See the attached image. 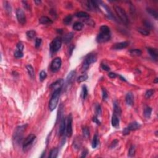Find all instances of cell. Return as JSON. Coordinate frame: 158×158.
<instances>
[{
  "label": "cell",
  "mask_w": 158,
  "mask_h": 158,
  "mask_svg": "<svg viewBox=\"0 0 158 158\" xmlns=\"http://www.w3.org/2000/svg\"><path fill=\"white\" fill-rule=\"evenodd\" d=\"M111 38L110 28L106 25H103L100 27V32L96 36V41L99 43H105Z\"/></svg>",
  "instance_id": "6da1fadb"
},
{
  "label": "cell",
  "mask_w": 158,
  "mask_h": 158,
  "mask_svg": "<svg viewBox=\"0 0 158 158\" xmlns=\"http://www.w3.org/2000/svg\"><path fill=\"white\" fill-rule=\"evenodd\" d=\"M27 127V124H25V125L19 126L16 129L13 134V138H12L15 144L19 145L21 143L23 140L24 133Z\"/></svg>",
  "instance_id": "7a4b0ae2"
},
{
  "label": "cell",
  "mask_w": 158,
  "mask_h": 158,
  "mask_svg": "<svg viewBox=\"0 0 158 158\" xmlns=\"http://www.w3.org/2000/svg\"><path fill=\"white\" fill-rule=\"evenodd\" d=\"M61 91V88H59L57 90H54V93L53 94L49 103V109L51 111L54 110L57 107L58 101H59V96H60Z\"/></svg>",
  "instance_id": "3957f363"
},
{
  "label": "cell",
  "mask_w": 158,
  "mask_h": 158,
  "mask_svg": "<svg viewBox=\"0 0 158 158\" xmlns=\"http://www.w3.org/2000/svg\"><path fill=\"white\" fill-rule=\"evenodd\" d=\"M96 61H97V57L95 54H92V53L88 54L83 61V64H82V71L85 72L87 70L90 64L95 62Z\"/></svg>",
  "instance_id": "277c9868"
},
{
  "label": "cell",
  "mask_w": 158,
  "mask_h": 158,
  "mask_svg": "<svg viewBox=\"0 0 158 158\" xmlns=\"http://www.w3.org/2000/svg\"><path fill=\"white\" fill-rule=\"evenodd\" d=\"M62 38L60 37V36H57V37L55 38L52 41V42L51 43L50 45H49V48H50V51L51 53V54L57 52L60 49L61 47L62 46Z\"/></svg>",
  "instance_id": "5b68a950"
},
{
  "label": "cell",
  "mask_w": 158,
  "mask_h": 158,
  "mask_svg": "<svg viewBox=\"0 0 158 158\" xmlns=\"http://www.w3.org/2000/svg\"><path fill=\"white\" fill-rule=\"evenodd\" d=\"M114 8L116 13L117 14L119 19L121 20V21L124 22V24H127L129 23V19H128L126 11L119 6H114Z\"/></svg>",
  "instance_id": "8992f818"
},
{
  "label": "cell",
  "mask_w": 158,
  "mask_h": 158,
  "mask_svg": "<svg viewBox=\"0 0 158 158\" xmlns=\"http://www.w3.org/2000/svg\"><path fill=\"white\" fill-rule=\"evenodd\" d=\"M62 65V60L60 57H56L51 62L50 69L53 72H56L60 69Z\"/></svg>",
  "instance_id": "52a82bcc"
},
{
  "label": "cell",
  "mask_w": 158,
  "mask_h": 158,
  "mask_svg": "<svg viewBox=\"0 0 158 158\" xmlns=\"http://www.w3.org/2000/svg\"><path fill=\"white\" fill-rule=\"evenodd\" d=\"M66 135L70 137L72 135V116L71 114L69 115L66 120Z\"/></svg>",
  "instance_id": "ba28073f"
},
{
  "label": "cell",
  "mask_w": 158,
  "mask_h": 158,
  "mask_svg": "<svg viewBox=\"0 0 158 158\" xmlns=\"http://www.w3.org/2000/svg\"><path fill=\"white\" fill-rule=\"evenodd\" d=\"M97 3H98V6H101L102 8L104 9V11L105 12V14H106V16H107V17L109 19H114L115 20H116L115 17L113 16L112 12L110 11L109 8H108V7L106 6L104 3H103L102 1H96Z\"/></svg>",
  "instance_id": "9c48e42d"
},
{
  "label": "cell",
  "mask_w": 158,
  "mask_h": 158,
  "mask_svg": "<svg viewBox=\"0 0 158 158\" xmlns=\"http://www.w3.org/2000/svg\"><path fill=\"white\" fill-rule=\"evenodd\" d=\"M16 17L19 23L21 25H24L26 23V17L24 12L21 9H17L16 11Z\"/></svg>",
  "instance_id": "30bf717a"
},
{
  "label": "cell",
  "mask_w": 158,
  "mask_h": 158,
  "mask_svg": "<svg viewBox=\"0 0 158 158\" xmlns=\"http://www.w3.org/2000/svg\"><path fill=\"white\" fill-rule=\"evenodd\" d=\"M35 138H36V136L34 134H30L29 135H28L23 142V148L26 149L30 145H31L33 143Z\"/></svg>",
  "instance_id": "8fae6325"
},
{
  "label": "cell",
  "mask_w": 158,
  "mask_h": 158,
  "mask_svg": "<svg viewBox=\"0 0 158 158\" xmlns=\"http://www.w3.org/2000/svg\"><path fill=\"white\" fill-rule=\"evenodd\" d=\"M129 46V42L127 41H123V42L117 43L114 44L113 46V49L114 50H121L124 49Z\"/></svg>",
  "instance_id": "7c38bea8"
},
{
  "label": "cell",
  "mask_w": 158,
  "mask_h": 158,
  "mask_svg": "<svg viewBox=\"0 0 158 158\" xmlns=\"http://www.w3.org/2000/svg\"><path fill=\"white\" fill-rule=\"evenodd\" d=\"M147 51L151 57L155 61L158 60V51L156 48H147Z\"/></svg>",
  "instance_id": "4fadbf2b"
},
{
  "label": "cell",
  "mask_w": 158,
  "mask_h": 158,
  "mask_svg": "<svg viewBox=\"0 0 158 158\" xmlns=\"http://www.w3.org/2000/svg\"><path fill=\"white\" fill-rule=\"evenodd\" d=\"M64 84V80L63 79H58L57 80L54 82V83H53L51 85H50L51 88H52V89H54V90H57V89H59V88H62V85Z\"/></svg>",
  "instance_id": "5bb4252c"
},
{
  "label": "cell",
  "mask_w": 158,
  "mask_h": 158,
  "mask_svg": "<svg viewBox=\"0 0 158 158\" xmlns=\"http://www.w3.org/2000/svg\"><path fill=\"white\" fill-rule=\"evenodd\" d=\"M126 103L128 106H132L134 105V95L131 92H129L126 95Z\"/></svg>",
  "instance_id": "9a60e30c"
},
{
  "label": "cell",
  "mask_w": 158,
  "mask_h": 158,
  "mask_svg": "<svg viewBox=\"0 0 158 158\" xmlns=\"http://www.w3.org/2000/svg\"><path fill=\"white\" fill-rule=\"evenodd\" d=\"M65 130H66V120L65 118L62 117V120L61 121L60 127H59V134L61 136L64 135Z\"/></svg>",
  "instance_id": "2e32d148"
},
{
  "label": "cell",
  "mask_w": 158,
  "mask_h": 158,
  "mask_svg": "<svg viewBox=\"0 0 158 158\" xmlns=\"http://www.w3.org/2000/svg\"><path fill=\"white\" fill-rule=\"evenodd\" d=\"M75 75H76V72L75 70H72L70 71V73H69L68 75L66 78V84L67 85H70L73 82L74 78H75Z\"/></svg>",
  "instance_id": "e0dca14e"
},
{
  "label": "cell",
  "mask_w": 158,
  "mask_h": 158,
  "mask_svg": "<svg viewBox=\"0 0 158 158\" xmlns=\"http://www.w3.org/2000/svg\"><path fill=\"white\" fill-rule=\"evenodd\" d=\"M119 116H117V114H113V117H112V120H111V123H112V126L113 127L117 129L119 127Z\"/></svg>",
  "instance_id": "ac0fdd59"
},
{
  "label": "cell",
  "mask_w": 158,
  "mask_h": 158,
  "mask_svg": "<svg viewBox=\"0 0 158 158\" xmlns=\"http://www.w3.org/2000/svg\"><path fill=\"white\" fill-rule=\"evenodd\" d=\"M141 127V125L137 122H133L129 124V126L127 127V129L130 131H134L138 130Z\"/></svg>",
  "instance_id": "d6986e66"
},
{
  "label": "cell",
  "mask_w": 158,
  "mask_h": 158,
  "mask_svg": "<svg viewBox=\"0 0 158 158\" xmlns=\"http://www.w3.org/2000/svg\"><path fill=\"white\" fill-rule=\"evenodd\" d=\"M73 37V33L72 32L68 33L67 34H65L63 38L62 39V41H63L64 43L65 44H68L69 43V42H70V41L72 40V39Z\"/></svg>",
  "instance_id": "ffe728a7"
},
{
  "label": "cell",
  "mask_w": 158,
  "mask_h": 158,
  "mask_svg": "<svg viewBox=\"0 0 158 158\" xmlns=\"http://www.w3.org/2000/svg\"><path fill=\"white\" fill-rule=\"evenodd\" d=\"M39 22L41 24H52L53 22L51 19H49V17H48L46 16H43L41 17L40 19H39Z\"/></svg>",
  "instance_id": "44dd1931"
},
{
  "label": "cell",
  "mask_w": 158,
  "mask_h": 158,
  "mask_svg": "<svg viewBox=\"0 0 158 158\" xmlns=\"http://www.w3.org/2000/svg\"><path fill=\"white\" fill-rule=\"evenodd\" d=\"M114 114H117L119 116H120L121 115V113H122L121 108L117 101H115L114 102Z\"/></svg>",
  "instance_id": "7402d4cb"
},
{
  "label": "cell",
  "mask_w": 158,
  "mask_h": 158,
  "mask_svg": "<svg viewBox=\"0 0 158 158\" xmlns=\"http://www.w3.org/2000/svg\"><path fill=\"white\" fill-rule=\"evenodd\" d=\"M99 137L97 134H95V136L93 137V141H92V148H96V147L98 146V145H99Z\"/></svg>",
  "instance_id": "603a6c76"
},
{
  "label": "cell",
  "mask_w": 158,
  "mask_h": 158,
  "mask_svg": "<svg viewBox=\"0 0 158 158\" xmlns=\"http://www.w3.org/2000/svg\"><path fill=\"white\" fill-rule=\"evenodd\" d=\"M26 68H27V69L28 73V74H29L30 77H31L32 78H34L35 71H34V69H33V67L31 65L28 64V65H27Z\"/></svg>",
  "instance_id": "cb8c5ba5"
},
{
  "label": "cell",
  "mask_w": 158,
  "mask_h": 158,
  "mask_svg": "<svg viewBox=\"0 0 158 158\" xmlns=\"http://www.w3.org/2000/svg\"><path fill=\"white\" fill-rule=\"evenodd\" d=\"M152 108L150 107H146L144 109V116L146 119H150L151 116Z\"/></svg>",
  "instance_id": "d4e9b609"
},
{
  "label": "cell",
  "mask_w": 158,
  "mask_h": 158,
  "mask_svg": "<svg viewBox=\"0 0 158 158\" xmlns=\"http://www.w3.org/2000/svg\"><path fill=\"white\" fill-rule=\"evenodd\" d=\"M83 27V24L80 22H76L73 24V29L77 31L81 30Z\"/></svg>",
  "instance_id": "484cf974"
},
{
  "label": "cell",
  "mask_w": 158,
  "mask_h": 158,
  "mask_svg": "<svg viewBox=\"0 0 158 158\" xmlns=\"http://www.w3.org/2000/svg\"><path fill=\"white\" fill-rule=\"evenodd\" d=\"M146 11H147V12H148V13L151 15V16L154 17L156 19H158V14L156 10L153 9H152V8H147Z\"/></svg>",
  "instance_id": "4316f807"
},
{
  "label": "cell",
  "mask_w": 158,
  "mask_h": 158,
  "mask_svg": "<svg viewBox=\"0 0 158 158\" xmlns=\"http://www.w3.org/2000/svg\"><path fill=\"white\" fill-rule=\"evenodd\" d=\"M130 53L131 55L134 56H140L142 55V51L138 49H133L130 51Z\"/></svg>",
  "instance_id": "83f0119b"
},
{
  "label": "cell",
  "mask_w": 158,
  "mask_h": 158,
  "mask_svg": "<svg viewBox=\"0 0 158 158\" xmlns=\"http://www.w3.org/2000/svg\"><path fill=\"white\" fill-rule=\"evenodd\" d=\"M75 16L77 17H80V18H88L89 15L85 12L81 11L75 14Z\"/></svg>",
  "instance_id": "f1b7e54d"
},
{
  "label": "cell",
  "mask_w": 158,
  "mask_h": 158,
  "mask_svg": "<svg viewBox=\"0 0 158 158\" xmlns=\"http://www.w3.org/2000/svg\"><path fill=\"white\" fill-rule=\"evenodd\" d=\"M57 154H58V149L53 148L50 151V154L49 155V158H57Z\"/></svg>",
  "instance_id": "f546056e"
},
{
  "label": "cell",
  "mask_w": 158,
  "mask_h": 158,
  "mask_svg": "<svg viewBox=\"0 0 158 158\" xmlns=\"http://www.w3.org/2000/svg\"><path fill=\"white\" fill-rule=\"evenodd\" d=\"M27 36L28 38H29V39H32L36 35V32L34 30H29V31H27L26 33Z\"/></svg>",
  "instance_id": "4dcf8cb0"
},
{
  "label": "cell",
  "mask_w": 158,
  "mask_h": 158,
  "mask_svg": "<svg viewBox=\"0 0 158 158\" xmlns=\"http://www.w3.org/2000/svg\"><path fill=\"white\" fill-rule=\"evenodd\" d=\"M135 147L134 145H132L130 149H129L128 155H129V157L132 158V157H134L135 156Z\"/></svg>",
  "instance_id": "1f68e13d"
},
{
  "label": "cell",
  "mask_w": 158,
  "mask_h": 158,
  "mask_svg": "<svg viewBox=\"0 0 158 158\" xmlns=\"http://www.w3.org/2000/svg\"><path fill=\"white\" fill-rule=\"evenodd\" d=\"M72 16L71 15H68L67 16H66L65 18L64 19V24L66 25H69V24H70V22H72Z\"/></svg>",
  "instance_id": "d6a6232c"
},
{
  "label": "cell",
  "mask_w": 158,
  "mask_h": 158,
  "mask_svg": "<svg viewBox=\"0 0 158 158\" xmlns=\"http://www.w3.org/2000/svg\"><path fill=\"white\" fill-rule=\"evenodd\" d=\"M81 95L83 97V99H85L88 96V89L85 85H83L82 87V92H81Z\"/></svg>",
  "instance_id": "836d02e7"
},
{
  "label": "cell",
  "mask_w": 158,
  "mask_h": 158,
  "mask_svg": "<svg viewBox=\"0 0 158 158\" xmlns=\"http://www.w3.org/2000/svg\"><path fill=\"white\" fill-rule=\"evenodd\" d=\"M82 132H83V137H85V138H88V137H90V130L88 129V127H85L83 128V130H82Z\"/></svg>",
  "instance_id": "e575fe53"
},
{
  "label": "cell",
  "mask_w": 158,
  "mask_h": 158,
  "mask_svg": "<svg viewBox=\"0 0 158 158\" xmlns=\"http://www.w3.org/2000/svg\"><path fill=\"white\" fill-rule=\"evenodd\" d=\"M4 6L5 9H6L7 12H8V13H11V11H12V8H11V5H10V4L9 3L8 1L4 2Z\"/></svg>",
  "instance_id": "d590c367"
},
{
  "label": "cell",
  "mask_w": 158,
  "mask_h": 158,
  "mask_svg": "<svg viewBox=\"0 0 158 158\" xmlns=\"http://www.w3.org/2000/svg\"><path fill=\"white\" fill-rule=\"evenodd\" d=\"M88 78V75L86 74H83L82 75H80L77 78V82L78 83H81V82H83V81H85Z\"/></svg>",
  "instance_id": "8d00e7d4"
},
{
  "label": "cell",
  "mask_w": 158,
  "mask_h": 158,
  "mask_svg": "<svg viewBox=\"0 0 158 158\" xmlns=\"http://www.w3.org/2000/svg\"><path fill=\"white\" fill-rule=\"evenodd\" d=\"M138 31L141 34L145 35V36H148V35H149L150 33V32H149L148 30L143 29V28H138Z\"/></svg>",
  "instance_id": "74e56055"
},
{
  "label": "cell",
  "mask_w": 158,
  "mask_h": 158,
  "mask_svg": "<svg viewBox=\"0 0 158 158\" xmlns=\"http://www.w3.org/2000/svg\"><path fill=\"white\" fill-rule=\"evenodd\" d=\"M144 25H145L147 28H148L149 30H152L153 28V25L150 22V21H148V20H144L143 22Z\"/></svg>",
  "instance_id": "f35d334b"
},
{
  "label": "cell",
  "mask_w": 158,
  "mask_h": 158,
  "mask_svg": "<svg viewBox=\"0 0 158 158\" xmlns=\"http://www.w3.org/2000/svg\"><path fill=\"white\" fill-rule=\"evenodd\" d=\"M154 91L153 89L147 90L146 92L145 93V97H146V98H150V97H151L154 94Z\"/></svg>",
  "instance_id": "ab89813d"
},
{
  "label": "cell",
  "mask_w": 158,
  "mask_h": 158,
  "mask_svg": "<svg viewBox=\"0 0 158 158\" xmlns=\"http://www.w3.org/2000/svg\"><path fill=\"white\" fill-rule=\"evenodd\" d=\"M23 56H24V54H23V52L21 51L17 50V49L14 53V56L15 57H16V58H21V57H23Z\"/></svg>",
  "instance_id": "60d3db41"
},
{
  "label": "cell",
  "mask_w": 158,
  "mask_h": 158,
  "mask_svg": "<svg viewBox=\"0 0 158 158\" xmlns=\"http://www.w3.org/2000/svg\"><path fill=\"white\" fill-rule=\"evenodd\" d=\"M47 77V74L45 72L44 70H42L41 71L40 73V80L42 81L44 80H45V78Z\"/></svg>",
  "instance_id": "b9f144b4"
},
{
  "label": "cell",
  "mask_w": 158,
  "mask_h": 158,
  "mask_svg": "<svg viewBox=\"0 0 158 158\" xmlns=\"http://www.w3.org/2000/svg\"><path fill=\"white\" fill-rule=\"evenodd\" d=\"M102 93H103V101H106L108 98V94L107 91L106 90L105 88L102 89Z\"/></svg>",
  "instance_id": "7bdbcfd3"
},
{
  "label": "cell",
  "mask_w": 158,
  "mask_h": 158,
  "mask_svg": "<svg viewBox=\"0 0 158 158\" xmlns=\"http://www.w3.org/2000/svg\"><path fill=\"white\" fill-rule=\"evenodd\" d=\"M130 14L132 15V16H135L136 14V11H135V7L132 4L130 3Z\"/></svg>",
  "instance_id": "ee69618b"
},
{
  "label": "cell",
  "mask_w": 158,
  "mask_h": 158,
  "mask_svg": "<svg viewBox=\"0 0 158 158\" xmlns=\"http://www.w3.org/2000/svg\"><path fill=\"white\" fill-rule=\"evenodd\" d=\"M101 106L99 105V104H96V116H100L101 114Z\"/></svg>",
  "instance_id": "f6af8a7d"
},
{
  "label": "cell",
  "mask_w": 158,
  "mask_h": 158,
  "mask_svg": "<svg viewBox=\"0 0 158 158\" xmlns=\"http://www.w3.org/2000/svg\"><path fill=\"white\" fill-rule=\"evenodd\" d=\"M41 42H42V40H41V38H36V40H35V47L36 48H39L41 44Z\"/></svg>",
  "instance_id": "bcb514c9"
},
{
  "label": "cell",
  "mask_w": 158,
  "mask_h": 158,
  "mask_svg": "<svg viewBox=\"0 0 158 158\" xmlns=\"http://www.w3.org/2000/svg\"><path fill=\"white\" fill-rule=\"evenodd\" d=\"M74 48H75V46L73 45H70V46H69V56H70L72 55V53H73V49H74Z\"/></svg>",
  "instance_id": "7dc6e473"
},
{
  "label": "cell",
  "mask_w": 158,
  "mask_h": 158,
  "mask_svg": "<svg viewBox=\"0 0 158 158\" xmlns=\"http://www.w3.org/2000/svg\"><path fill=\"white\" fill-rule=\"evenodd\" d=\"M118 143H119V141H118L117 140H114V141L112 142V143H111V146H110V148H111V149L114 148L118 145Z\"/></svg>",
  "instance_id": "c3c4849f"
},
{
  "label": "cell",
  "mask_w": 158,
  "mask_h": 158,
  "mask_svg": "<svg viewBox=\"0 0 158 158\" xmlns=\"http://www.w3.org/2000/svg\"><path fill=\"white\" fill-rule=\"evenodd\" d=\"M24 48V45L22 44V43L19 42L18 44L17 45V50L23 51Z\"/></svg>",
  "instance_id": "681fc988"
},
{
  "label": "cell",
  "mask_w": 158,
  "mask_h": 158,
  "mask_svg": "<svg viewBox=\"0 0 158 158\" xmlns=\"http://www.w3.org/2000/svg\"><path fill=\"white\" fill-rule=\"evenodd\" d=\"M92 121H93V122H95V124L98 125V126H99V125L101 124V122L99 121V119H98L97 116H94L93 117V119H92Z\"/></svg>",
  "instance_id": "f907efd6"
},
{
  "label": "cell",
  "mask_w": 158,
  "mask_h": 158,
  "mask_svg": "<svg viewBox=\"0 0 158 158\" xmlns=\"http://www.w3.org/2000/svg\"><path fill=\"white\" fill-rule=\"evenodd\" d=\"M101 68H102L103 70H106V71H109L110 70V67L107 65H106V64H101Z\"/></svg>",
  "instance_id": "816d5d0a"
},
{
  "label": "cell",
  "mask_w": 158,
  "mask_h": 158,
  "mask_svg": "<svg viewBox=\"0 0 158 158\" xmlns=\"http://www.w3.org/2000/svg\"><path fill=\"white\" fill-rule=\"evenodd\" d=\"M108 76H109V77L111 78H115L117 77V74L115 73H114V72H109V73H108Z\"/></svg>",
  "instance_id": "f5cc1de1"
},
{
  "label": "cell",
  "mask_w": 158,
  "mask_h": 158,
  "mask_svg": "<svg viewBox=\"0 0 158 158\" xmlns=\"http://www.w3.org/2000/svg\"><path fill=\"white\" fill-rule=\"evenodd\" d=\"M22 3L24 4V7L26 9L28 10L29 9V5L28 4L27 2V1H22Z\"/></svg>",
  "instance_id": "db71d44e"
},
{
  "label": "cell",
  "mask_w": 158,
  "mask_h": 158,
  "mask_svg": "<svg viewBox=\"0 0 158 158\" xmlns=\"http://www.w3.org/2000/svg\"><path fill=\"white\" fill-rule=\"evenodd\" d=\"M129 132H130V130L127 129V128H125L124 130H123V134L124 135H128V134H129Z\"/></svg>",
  "instance_id": "11a10c76"
},
{
  "label": "cell",
  "mask_w": 158,
  "mask_h": 158,
  "mask_svg": "<svg viewBox=\"0 0 158 158\" xmlns=\"http://www.w3.org/2000/svg\"><path fill=\"white\" fill-rule=\"evenodd\" d=\"M87 153H88V151H87V150H85V151H83V152H82V154H81V158H85L86 156V154H87Z\"/></svg>",
  "instance_id": "9f6ffc18"
},
{
  "label": "cell",
  "mask_w": 158,
  "mask_h": 158,
  "mask_svg": "<svg viewBox=\"0 0 158 158\" xmlns=\"http://www.w3.org/2000/svg\"><path fill=\"white\" fill-rule=\"evenodd\" d=\"M119 77H120V78H121V80H122V81H127V80H126V78H124V77H122V76H121V75H119Z\"/></svg>",
  "instance_id": "6f0895ef"
},
{
  "label": "cell",
  "mask_w": 158,
  "mask_h": 158,
  "mask_svg": "<svg viewBox=\"0 0 158 158\" xmlns=\"http://www.w3.org/2000/svg\"><path fill=\"white\" fill-rule=\"evenodd\" d=\"M35 3H36V5H39L41 3V1H34Z\"/></svg>",
  "instance_id": "680465c9"
},
{
  "label": "cell",
  "mask_w": 158,
  "mask_h": 158,
  "mask_svg": "<svg viewBox=\"0 0 158 158\" xmlns=\"http://www.w3.org/2000/svg\"><path fill=\"white\" fill-rule=\"evenodd\" d=\"M59 30H57V32L59 33H61L62 32V30H61V29H59Z\"/></svg>",
  "instance_id": "91938a15"
},
{
  "label": "cell",
  "mask_w": 158,
  "mask_h": 158,
  "mask_svg": "<svg viewBox=\"0 0 158 158\" xmlns=\"http://www.w3.org/2000/svg\"><path fill=\"white\" fill-rule=\"evenodd\" d=\"M44 154H45V151H44L43 153V154H42V156H41V158H43V156H44Z\"/></svg>",
  "instance_id": "94428289"
},
{
  "label": "cell",
  "mask_w": 158,
  "mask_h": 158,
  "mask_svg": "<svg viewBox=\"0 0 158 158\" xmlns=\"http://www.w3.org/2000/svg\"><path fill=\"white\" fill-rule=\"evenodd\" d=\"M158 78H156V80H155V81H154V82H155V83H157V82H158Z\"/></svg>",
  "instance_id": "6125c7cd"
}]
</instances>
